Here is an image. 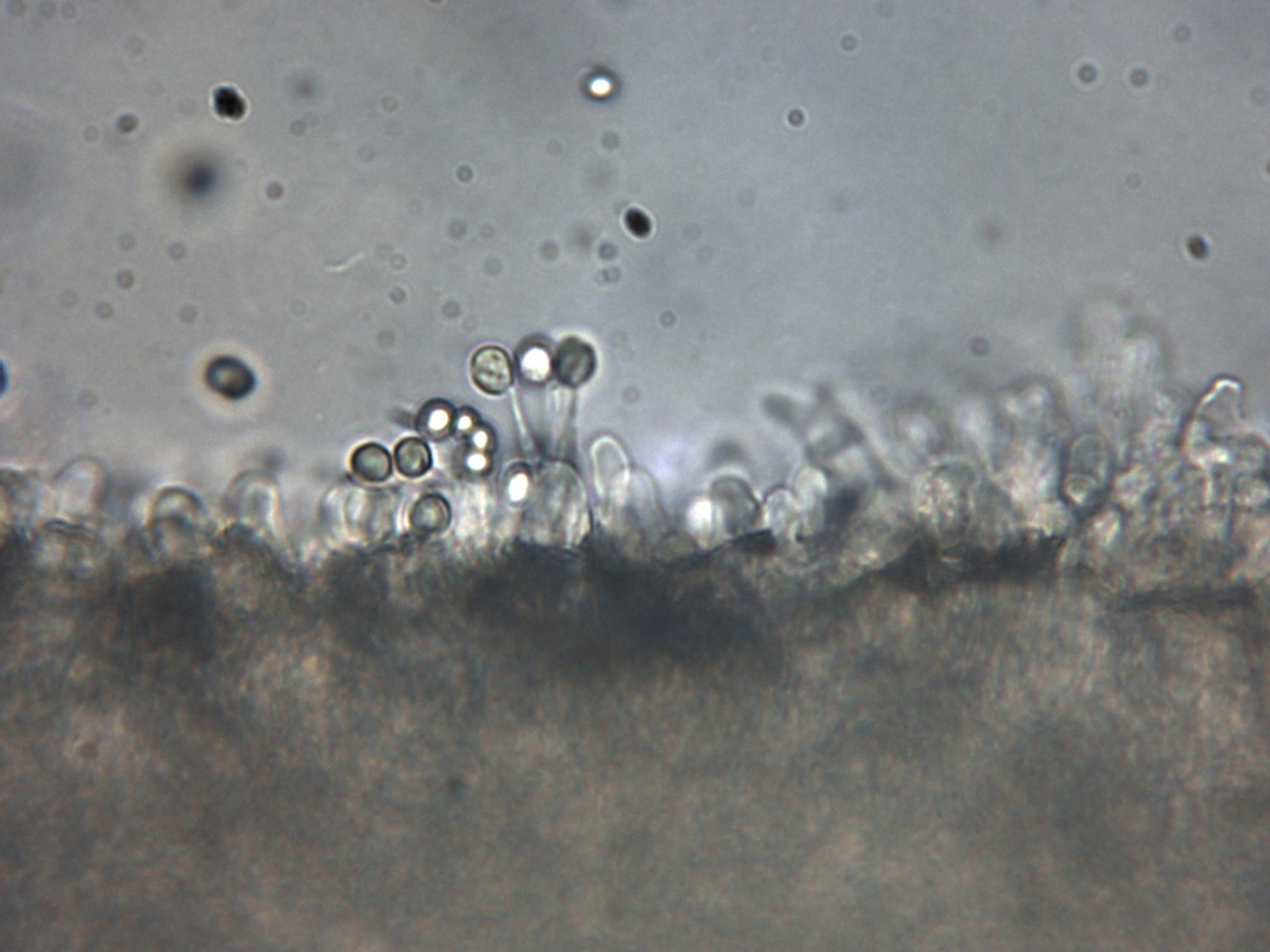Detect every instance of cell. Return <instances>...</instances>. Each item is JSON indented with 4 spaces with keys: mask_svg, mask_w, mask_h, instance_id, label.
<instances>
[{
    "mask_svg": "<svg viewBox=\"0 0 1270 952\" xmlns=\"http://www.w3.org/2000/svg\"><path fill=\"white\" fill-rule=\"evenodd\" d=\"M594 369V351L582 342L570 339L559 348L554 370L563 383L577 387L593 375Z\"/></svg>",
    "mask_w": 1270,
    "mask_h": 952,
    "instance_id": "cell-3",
    "label": "cell"
},
{
    "mask_svg": "<svg viewBox=\"0 0 1270 952\" xmlns=\"http://www.w3.org/2000/svg\"><path fill=\"white\" fill-rule=\"evenodd\" d=\"M395 459L398 471L409 479L421 478L431 469L432 453L425 441L404 439L396 446Z\"/></svg>",
    "mask_w": 1270,
    "mask_h": 952,
    "instance_id": "cell-6",
    "label": "cell"
},
{
    "mask_svg": "<svg viewBox=\"0 0 1270 952\" xmlns=\"http://www.w3.org/2000/svg\"><path fill=\"white\" fill-rule=\"evenodd\" d=\"M454 423V409L444 401L428 402L417 416V427L423 434L432 439H441L450 433Z\"/></svg>",
    "mask_w": 1270,
    "mask_h": 952,
    "instance_id": "cell-7",
    "label": "cell"
},
{
    "mask_svg": "<svg viewBox=\"0 0 1270 952\" xmlns=\"http://www.w3.org/2000/svg\"><path fill=\"white\" fill-rule=\"evenodd\" d=\"M470 373L476 387L488 395H502L514 383L512 360L497 346L479 348L472 357Z\"/></svg>",
    "mask_w": 1270,
    "mask_h": 952,
    "instance_id": "cell-1",
    "label": "cell"
},
{
    "mask_svg": "<svg viewBox=\"0 0 1270 952\" xmlns=\"http://www.w3.org/2000/svg\"><path fill=\"white\" fill-rule=\"evenodd\" d=\"M350 464L353 474L366 483H383L393 472V460L389 451L376 442L358 447Z\"/></svg>",
    "mask_w": 1270,
    "mask_h": 952,
    "instance_id": "cell-5",
    "label": "cell"
},
{
    "mask_svg": "<svg viewBox=\"0 0 1270 952\" xmlns=\"http://www.w3.org/2000/svg\"><path fill=\"white\" fill-rule=\"evenodd\" d=\"M207 383L215 393L230 401H239L252 393L256 378L240 360L220 356L211 361L207 370Z\"/></svg>",
    "mask_w": 1270,
    "mask_h": 952,
    "instance_id": "cell-2",
    "label": "cell"
},
{
    "mask_svg": "<svg viewBox=\"0 0 1270 952\" xmlns=\"http://www.w3.org/2000/svg\"><path fill=\"white\" fill-rule=\"evenodd\" d=\"M449 502L440 494H426L413 504L409 513L412 530L421 535L441 533L451 522Z\"/></svg>",
    "mask_w": 1270,
    "mask_h": 952,
    "instance_id": "cell-4",
    "label": "cell"
}]
</instances>
